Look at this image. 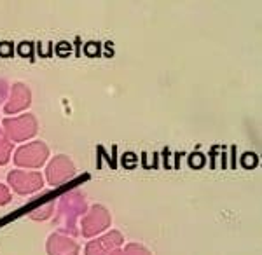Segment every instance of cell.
Masks as SVG:
<instances>
[{"label": "cell", "mask_w": 262, "mask_h": 255, "mask_svg": "<svg viewBox=\"0 0 262 255\" xmlns=\"http://www.w3.org/2000/svg\"><path fill=\"white\" fill-rule=\"evenodd\" d=\"M49 157V148L44 142H33L19 147L14 152V163L23 168H39Z\"/></svg>", "instance_id": "6da1fadb"}, {"label": "cell", "mask_w": 262, "mask_h": 255, "mask_svg": "<svg viewBox=\"0 0 262 255\" xmlns=\"http://www.w3.org/2000/svg\"><path fill=\"white\" fill-rule=\"evenodd\" d=\"M4 131L14 142H25V140L32 138L37 133V121L32 114L14 119H6L4 121Z\"/></svg>", "instance_id": "7a4b0ae2"}, {"label": "cell", "mask_w": 262, "mask_h": 255, "mask_svg": "<svg viewBox=\"0 0 262 255\" xmlns=\"http://www.w3.org/2000/svg\"><path fill=\"white\" fill-rule=\"evenodd\" d=\"M7 180L12 189L18 194H32L42 189L44 178L37 172H21V169H12L7 175Z\"/></svg>", "instance_id": "3957f363"}, {"label": "cell", "mask_w": 262, "mask_h": 255, "mask_svg": "<svg viewBox=\"0 0 262 255\" xmlns=\"http://www.w3.org/2000/svg\"><path fill=\"white\" fill-rule=\"evenodd\" d=\"M108 226H111V214L107 211V208L96 205L93 206L86 215L82 217V235L86 238L96 236L98 232L105 231Z\"/></svg>", "instance_id": "277c9868"}, {"label": "cell", "mask_w": 262, "mask_h": 255, "mask_svg": "<svg viewBox=\"0 0 262 255\" xmlns=\"http://www.w3.org/2000/svg\"><path fill=\"white\" fill-rule=\"evenodd\" d=\"M46 175H48V182L51 185L58 187V185L65 184V182H69L70 178L75 175V166H74V163L70 161V157L56 156L48 164Z\"/></svg>", "instance_id": "5b68a950"}, {"label": "cell", "mask_w": 262, "mask_h": 255, "mask_svg": "<svg viewBox=\"0 0 262 255\" xmlns=\"http://www.w3.org/2000/svg\"><path fill=\"white\" fill-rule=\"evenodd\" d=\"M122 245L121 232L112 231L108 235L98 238V240L91 241L86 246V255H111L114 250H117Z\"/></svg>", "instance_id": "8992f818"}, {"label": "cell", "mask_w": 262, "mask_h": 255, "mask_svg": "<svg viewBox=\"0 0 262 255\" xmlns=\"http://www.w3.org/2000/svg\"><path fill=\"white\" fill-rule=\"evenodd\" d=\"M49 255H79V245L69 236L51 235L48 240Z\"/></svg>", "instance_id": "52a82bcc"}, {"label": "cell", "mask_w": 262, "mask_h": 255, "mask_svg": "<svg viewBox=\"0 0 262 255\" xmlns=\"http://www.w3.org/2000/svg\"><path fill=\"white\" fill-rule=\"evenodd\" d=\"M30 100H32L30 89L25 86V84H14L12 93H11V98L6 105V112L7 114L19 112V110L27 109L28 105H30Z\"/></svg>", "instance_id": "ba28073f"}, {"label": "cell", "mask_w": 262, "mask_h": 255, "mask_svg": "<svg viewBox=\"0 0 262 255\" xmlns=\"http://www.w3.org/2000/svg\"><path fill=\"white\" fill-rule=\"evenodd\" d=\"M111 255H150L149 252H147L143 246L140 245H137V243H129V245H126V248L124 250H114V252Z\"/></svg>", "instance_id": "9c48e42d"}, {"label": "cell", "mask_w": 262, "mask_h": 255, "mask_svg": "<svg viewBox=\"0 0 262 255\" xmlns=\"http://www.w3.org/2000/svg\"><path fill=\"white\" fill-rule=\"evenodd\" d=\"M11 151H12L11 142L4 137V135H0V164H6L7 161H9Z\"/></svg>", "instance_id": "30bf717a"}, {"label": "cell", "mask_w": 262, "mask_h": 255, "mask_svg": "<svg viewBox=\"0 0 262 255\" xmlns=\"http://www.w3.org/2000/svg\"><path fill=\"white\" fill-rule=\"evenodd\" d=\"M53 208H54V205H53V203H49L46 208H39V210L32 211V219H35V220L48 219V217L51 215V211H53Z\"/></svg>", "instance_id": "8fae6325"}, {"label": "cell", "mask_w": 262, "mask_h": 255, "mask_svg": "<svg viewBox=\"0 0 262 255\" xmlns=\"http://www.w3.org/2000/svg\"><path fill=\"white\" fill-rule=\"evenodd\" d=\"M11 201V190L7 189L6 185L0 184V206L2 205H7Z\"/></svg>", "instance_id": "7c38bea8"}]
</instances>
